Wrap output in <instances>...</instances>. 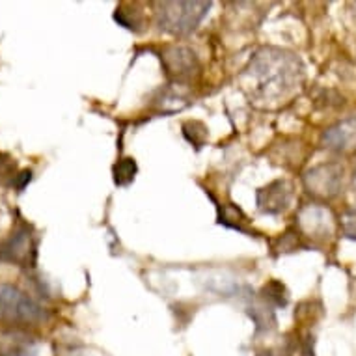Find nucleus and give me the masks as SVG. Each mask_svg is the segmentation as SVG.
<instances>
[{"label": "nucleus", "mask_w": 356, "mask_h": 356, "mask_svg": "<svg viewBox=\"0 0 356 356\" xmlns=\"http://www.w3.org/2000/svg\"><path fill=\"white\" fill-rule=\"evenodd\" d=\"M220 224L224 226H228V228H234L237 232H246L245 224H246V216L243 215V211L239 207H235V205H224V209H222L220 215Z\"/></svg>", "instance_id": "obj_11"}, {"label": "nucleus", "mask_w": 356, "mask_h": 356, "mask_svg": "<svg viewBox=\"0 0 356 356\" xmlns=\"http://www.w3.org/2000/svg\"><path fill=\"white\" fill-rule=\"evenodd\" d=\"M30 179H32V172H30V170H24V172H21V174H19L17 188H24V185H26Z\"/></svg>", "instance_id": "obj_15"}, {"label": "nucleus", "mask_w": 356, "mask_h": 356, "mask_svg": "<svg viewBox=\"0 0 356 356\" xmlns=\"http://www.w3.org/2000/svg\"><path fill=\"white\" fill-rule=\"evenodd\" d=\"M256 356H280V353H276V350H270V349H265V350H259Z\"/></svg>", "instance_id": "obj_16"}, {"label": "nucleus", "mask_w": 356, "mask_h": 356, "mask_svg": "<svg viewBox=\"0 0 356 356\" xmlns=\"http://www.w3.org/2000/svg\"><path fill=\"white\" fill-rule=\"evenodd\" d=\"M298 228L304 235L314 239H328L334 234V216L332 213L319 204H309L298 213Z\"/></svg>", "instance_id": "obj_8"}, {"label": "nucleus", "mask_w": 356, "mask_h": 356, "mask_svg": "<svg viewBox=\"0 0 356 356\" xmlns=\"http://www.w3.org/2000/svg\"><path fill=\"white\" fill-rule=\"evenodd\" d=\"M136 175V163L135 159H122L118 161L116 166H114V181L120 187H127L129 183L135 179Z\"/></svg>", "instance_id": "obj_10"}, {"label": "nucleus", "mask_w": 356, "mask_h": 356, "mask_svg": "<svg viewBox=\"0 0 356 356\" xmlns=\"http://www.w3.org/2000/svg\"><path fill=\"white\" fill-rule=\"evenodd\" d=\"M263 300L270 306H286L287 304V293L286 287L282 286L280 282H269L267 286L263 287L261 291Z\"/></svg>", "instance_id": "obj_12"}, {"label": "nucleus", "mask_w": 356, "mask_h": 356, "mask_svg": "<svg viewBox=\"0 0 356 356\" xmlns=\"http://www.w3.org/2000/svg\"><path fill=\"white\" fill-rule=\"evenodd\" d=\"M341 232L347 239L356 241V213H347L341 220Z\"/></svg>", "instance_id": "obj_14"}, {"label": "nucleus", "mask_w": 356, "mask_h": 356, "mask_svg": "<svg viewBox=\"0 0 356 356\" xmlns=\"http://www.w3.org/2000/svg\"><path fill=\"white\" fill-rule=\"evenodd\" d=\"M345 170L338 163H323L304 174V187L316 198H336L343 188Z\"/></svg>", "instance_id": "obj_5"}, {"label": "nucleus", "mask_w": 356, "mask_h": 356, "mask_svg": "<svg viewBox=\"0 0 356 356\" xmlns=\"http://www.w3.org/2000/svg\"><path fill=\"white\" fill-rule=\"evenodd\" d=\"M49 319L47 309L10 284H0V321L8 325H41Z\"/></svg>", "instance_id": "obj_3"}, {"label": "nucleus", "mask_w": 356, "mask_h": 356, "mask_svg": "<svg viewBox=\"0 0 356 356\" xmlns=\"http://www.w3.org/2000/svg\"><path fill=\"white\" fill-rule=\"evenodd\" d=\"M353 185H355V193H356V168H355V177H353Z\"/></svg>", "instance_id": "obj_18"}, {"label": "nucleus", "mask_w": 356, "mask_h": 356, "mask_svg": "<svg viewBox=\"0 0 356 356\" xmlns=\"http://www.w3.org/2000/svg\"><path fill=\"white\" fill-rule=\"evenodd\" d=\"M257 209L265 215H282L293 202V185L286 179H276L257 191Z\"/></svg>", "instance_id": "obj_7"}, {"label": "nucleus", "mask_w": 356, "mask_h": 356, "mask_svg": "<svg viewBox=\"0 0 356 356\" xmlns=\"http://www.w3.org/2000/svg\"><path fill=\"white\" fill-rule=\"evenodd\" d=\"M6 168V157L4 155H0V170Z\"/></svg>", "instance_id": "obj_17"}, {"label": "nucleus", "mask_w": 356, "mask_h": 356, "mask_svg": "<svg viewBox=\"0 0 356 356\" xmlns=\"http://www.w3.org/2000/svg\"><path fill=\"white\" fill-rule=\"evenodd\" d=\"M38 257V237L26 222H19L6 239L0 241V261L17 267H34Z\"/></svg>", "instance_id": "obj_4"}, {"label": "nucleus", "mask_w": 356, "mask_h": 356, "mask_svg": "<svg viewBox=\"0 0 356 356\" xmlns=\"http://www.w3.org/2000/svg\"><path fill=\"white\" fill-rule=\"evenodd\" d=\"M209 8L211 2H163L157 4L155 24L166 34L188 35L198 29Z\"/></svg>", "instance_id": "obj_2"}, {"label": "nucleus", "mask_w": 356, "mask_h": 356, "mask_svg": "<svg viewBox=\"0 0 356 356\" xmlns=\"http://www.w3.org/2000/svg\"><path fill=\"white\" fill-rule=\"evenodd\" d=\"M163 64L166 75L174 81H191L200 73V60L193 49L183 45H172L164 49Z\"/></svg>", "instance_id": "obj_6"}, {"label": "nucleus", "mask_w": 356, "mask_h": 356, "mask_svg": "<svg viewBox=\"0 0 356 356\" xmlns=\"http://www.w3.org/2000/svg\"><path fill=\"white\" fill-rule=\"evenodd\" d=\"M191 131H194V133H188V131H183V135H185V138H187L191 144H194L196 147H202L204 146L205 138H207V127H205L204 123L202 122H187L185 123Z\"/></svg>", "instance_id": "obj_13"}, {"label": "nucleus", "mask_w": 356, "mask_h": 356, "mask_svg": "<svg viewBox=\"0 0 356 356\" xmlns=\"http://www.w3.org/2000/svg\"><path fill=\"white\" fill-rule=\"evenodd\" d=\"M245 75L250 76L248 88L254 97L261 101H278L291 94L302 82L304 67L295 54L282 49L265 47L252 58Z\"/></svg>", "instance_id": "obj_1"}, {"label": "nucleus", "mask_w": 356, "mask_h": 356, "mask_svg": "<svg viewBox=\"0 0 356 356\" xmlns=\"http://www.w3.org/2000/svg\"><path fill=\"white\" fill-rule=\"evenodd\" d=\"M323 147L336 153H355L356 152V116L345 118L341 122L334 123L321 136Z\"/></svg>", "instance_id": "obj_9"}]
</instances>
